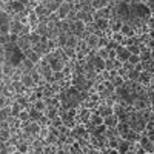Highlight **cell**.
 I'll return each mask as SVG.
<instances>
[{
  "mask_svg": "<svg viewBox=\"0 0 154 154\" xmlns=\"http://www.w3.org/2000/svg\"><path fill=\"white\" fill-rule=\"evenodd\" d=\"M145 28L146 31H154V14H151V17L145 22Z\"/></svg>",
  "mask_w": 154,
  "mask_h": 154,
  "instance_id": "30",
  "label": "cell"
},
{
  "mask_svg": "<svg viewBox=\"0 0 154 154\" xmlns=\"http://www.w3.org/2000/svg\"><path fill=\"white\" fill-rule=\"evenodd\" d=\"M51 125L56 126V128H60V126L63 125V117H62L60 114H59V116H56V117H54L53 120H51Z\"/></svg>",
  "mask_w": 154,
  "mask_h": 154,
  "instance_id": "28",
  "label": "cell"
},
{
  "mask_svg": "<svg viewBox=\"0 0 154 154\" xmlns=\"http://www.w3.org/2000/svg\"><path fill=\"white\" fill-rule=\"evenodd\" d=\"M116 128H117V131H119V134H120V136L126 134L128 131L131 130V126H130V123H128V122H119Z\"/></svg>",
  "mask_w": 154,
  "mask_h": 154,
  "instance_id": "15",
  "label": "cell"
},
{
  "mask_svg": "<svg viewBox=\"0 0 154 154\" xmlns=\"http://www.w3.org/2000/svg\"><path fill=\"white\" fill-rule=\"evenodd\" d=\"M6 148H8V142H3V140H0V151L3 154H6Z\"/></svg>",
  "mask_w": 154,
  "mask_h": 154,
  "instance_id": "38",
  "label": "cell"
},
{
  "mask_svg": "<svg viewBox=\"0 0 154 154\" xmlns=\"http://www.w3.org/2000/svg\"><path fill=\"white\" fill-rule=\"evenodd\" d=\"M99 38H100V34L93 32V34H88V35L85 37V42H86V45H88L89 48H91V49H97Z\"/></svg>",
  "mask_w": 154,
  "mask_h": 154,
  "instance_id": "3",
  "label": "cell"
},
{
  "mask_svg": "<svg viewBox=\"0 0 154 154\" xmlns=\"http://www.w3.org/2000/svg\"><path fill=\"white\" fill-rule=\"evenodd\" d=\"M96 53H97L99 57H102L103 60L109 59V56H108V48H99V49H96Z\"/></svg>",
  "mask_w": 154,
  "mask_h": 154,
  "instance_id": "27",
  "label": "cell"
},
{
  "mask_svg": "<svg viewBox=\"0 0 154 154\" xmlns=\"http://www.w3.org/2000/svg\"><path fill=\"white\" fill-rule=\"evenodd\" d=\"M139 77H140V72H137L136 69L130 71L128 72V77H126V80H131V82H137L139 80Z\"/></svg>",
  "mask_w": 154,
  "mask_h": 154,
  "instance_id": "26",
  "label": "cell"
},
{
  "mask_svg": "<svg viewBox=\"0 0 154 154\" xmlns=\"http://www.w3.org/2000/svg\"><path fill=\"white\" fill-rule=\"evenodd\" d=\"M19 68L23 71V72H31L34 68H35V63H32L28 57H25L22 62H20V65H19Z\"/></svg>",
  "mask_w": 154,
  "mask_h": 154,
  "instance_id": "4",
  "label": "cell"
},
{
  "mask_svg": "<svg viewBox=\"0 0 154 154\" xmlns=\"http://www.w3.org/2000/svg\"><path fill=\"white\" fill-rule=\"evenodd\" d=\"M117 59H120L122 62H126L130 59V51H128L126 46H123V45L117 46Z\"/></svg>",
  "mask_w": 154,
  "mask_h": 154,
  "instance_id": "6",
  "label": "cell"
},
{
  "mask_svg": "<svg viewBox=\"0 0 154 154\" xmlns=\"http://www.w3.org/2000/svg\"><path fill=\"white\" fill-rule=\"evenodd\" d=\"M105 69L106 71H116V66H114V59H106L105 60Z\"/></svg>",
  "mask_w": 154,
  "mask_h": 154,
  "instance_id": "29",
  "label": "cell"
},
{
  "mask_svg": "<svg viewBox=\"0 0 154 154\" xmlns=\"http://www.w3.org/2000/svg\"><path fill=\"white\" fill-rule=\"evenodd\" d=\"M134 69H136L137 72H143V71H145V68H143V63H142V62L136 63V65H134Z\"/></svg>",
  "mask_w": 154,
  "mask_h": 154,
  "instance_id": "36",
  "label": "cell"
},
{
  "mask_svg": "<svg viewBox=\"0 0 154 154\" xmlns=\"http://www.w3.org/2000/svg\"><path fill=\"white\" fill-rule=\"evenodd\" d=\"M109 3H111V0H94V2H93V8L97 11V9L109 6Z\"/></svg>",
  "mask_w": 154,
  "mask_h": 154,
  "instance_id": "17",
  "label": "cell"
},
{
  "mask_svg": "<svg viewBox=\"0 0 154 154\" xmlns=\"http://www.w3.org/2000/svg\"><path fill=\"white\" fill-rule=\"evenodd\" d=\"M32 49L35 51L37 54H40L42 57H45L46 54H49V51H48L46 45H45V43H42V42H40V43H37V45H34V46H32Z\"/></svg>",
  "mask_w": 154,
  "mask_h": 154,
  "instance_id": "14",
  "label": "cell"
},
{
  "mask_svg": "<svg viewBox=\"0 0 154 154\" xmlns=\"http://www.w3.org/2000/svg\"><path fill=\"white\" fill-rule=\"evenodd\" d=\"M149 59H151V49L148 46H143L142 53H140V60L145 62V60H149Z\"/></svg>",
  "mask_w": 154,
  "mask_h": 154,
  "instance_id": "22",
  "label": "cell"
},
{
  "mask_svg": "<svg viewBox=\"0 0 154 154\" xmlns=\"http://www.w3.org/2000/svg\"><path fill=\"white\" fill-rule=\"evenodd\" d=\"M130 145H131L130 140L122 139L120 140V145H119V154H128V151H130Z\"/></svg>",
  "mask_w": 154,
  "mask_h": 154,
  "instance_id": "16",
  "label": "cell"
},
{
  "mask_svg": "<svg viewBox=\"0 0 154 154\" xmlns=\"http://www.w3.org/2000/svg\"><path fill=\"white\" fill-rule=\"evenodd\" d=\"M93 65H94L96 72H102V71L105 69V60L102 59V57H99L97 53H96V56L93 57Z\"/></svg>",
  "mask_w": 154,
  "mask_h": 154,
  "instance_id": "5",
  "label": "cell"
},
{
  "mask_svg": "<svg viewBox=\"0 0 154 154\" xmlns=\"http://www.w3.org/2000/svg\"><path fill=\"white\" fill-rule=\"evenodd\" d=\"M26 57H28V59H29V60H31L32 63H35V65H38V63L42 62V59H43V57H42L40 54H37L34 49L31 51V53H28V54H26Z\"/></svg>",
  "mask_w": 154,
  "mask_h": 154,
  "instance_id": "18",
  "label": "cell"
},
{
  "mask_svg": "<svg viewBox=\"0 0 154 154\" xmlns=\"http://www.w3.org/2000/svg\"><path fill=\"white\" fill-rule=\"evenodd\" d=\"M17 148H19V154H29V149H31V143L26 142V140H20L17 143Z\"/></svg>",
  "mask_w": 154,
  "mask_h": 154,
  "instance_id": "10",
  "label": "cell"
},
{
  "mask_svg": "<svg viewBox=\"0 0 154 154\" xmlns=\"http://www.w3.org/2000/svg\"><path fill=\"white\" fill-rule=\"evenodd\" d=\"M65 77H66V75L63 74V71H54V79H56V82H62Z\"/></svg>",
  "mask_w": 154,
  "mask_h": 154,
  "instance_id": "33",
  "label": "cell"
},
{
  "mask_svg": "<svg viewBox=\"0 0 154 154\" xmlns=\"http://www.w3.org/2000/svg\"><path fill=\"white\" fill-rule=\"evenodd\" d=\"M91 2H94V0H91Z\"/></svg>",
  "mask_w": 154,
  "mask_h": 154,
  "instance_id": "43",
  "label": "cell"
},
{
  "mask_svg": "<svg viewBox=\"0 0 154 154\" xmlns=\"http://www.w3.org/2000/svg\"><path fill=\"white\" fill-rule=\"evenodd\" d=\"M120 32L125 35V37H134L137 32H136V29L131 26L130 23H123V26H122V29H120Z\"/></svg>",
  "mask_w": 154,
  "mask_h": 154,
  "instance_id": "9",
  "label": "cell"
},
{
  "mask_svg": "<svg viewBox=\"0 0 154 154\" xmlns=\"http://www.w3.org/2000/svg\"><path fill=\"white\" fill-rule=\"evenodd\" d=\"M29 112H31V120H34V122H38V120L43 117V112L37 111V109H34V108H31Z\"/></svg>",
  "mask_w": 154,
  "mask_h": 154,
  "instance_id": "25",
  "label": "cell"
},
{
  "mask_svg": "<svg viewBox=\"0 0 154 154\" xmlns=\"http://www.w3.org/2000/svg\"><path fill=\"white\" fill-rule=\"evenodd\" d=\"M123 20L120 19H111V25H109V31L111 32H120L122 26H123Z\"/></svg>",
  "mask_w": 154,
  "mask_h": 154,
  "instance_id": "7",
  "label": "cell"
},
{
  "mask_svg": "<svg viewBox=\"0 0 154 154\" xmlns=\"http://www.w3.org/2000/svg\"><path fill=\"white\" fill-rule=\"evenodd\" d=\"M123 68H125L128 72H130V71H133V69H134V65H133L131 62H128V60H126V62H123Z\"/></svg>",
  "mask_w": 154,
  "mask_h": 154,
  "instance_id": "35",
  "label": "cell"
},
{
  "mask_svg": "<svg viewBox=\"0 0 154 154\" xmlns=\"http://www.w3.org/2000/svg\"><path fill=\"white\" fill-rule=\"evenodd\" d=\"M29 40H31V43H32V46L34 45H37V43H40L42 42V35L38 34V32H35V31H31L29 34Z\"/></svg>",
  "mask_w": 154,
  "mask_h": 154,
  "instance_id": "21",
  "label": "cell"
},
{
  "mask_svg": "<svg viewBox=\"0 0 154 154\" xmlns=\"http://www.w3.org/2000/svg\"><path fill=\"white\" fill-rule=\"evenodd\" d=\"M56 40H57L59 48H65V46H66V40H68V34H65V32H60V34L56 37Z\"/></svg>",
  "mask_w": 154,
  "mask_h": 154,
  "instance_id": "19",
  "label": "cell"
},
{
  "mask_svg": "<svg viewBox=\"0 0 154 154\" xmlns=\"http://www.w3.org/2000/svg\"><path fill=\"white\" fill-rule=\"evenodd\" d=\"M96 112H99L100 116H103V117L114 114V112H112V106H111V105H108V103H105V102H100V103L97 105Z\"/></svg>",
  "mask_w": 154,
  "mask_h": 154,
  "instance_id": "2",
  "label": "cell"
},
{
  "mask_svg": "<svg viewBox=\"0 0 154 154\" xmlns=\"http://www.w3.org/2000/svg\"><path fill=\"white\" fill-rule=\"evenodd\" d=\"M151 59H152V60H154V48H152V49H151Z\"/></svg>",
  "mask_w": 154,
  "mask_h": 154,
  "instance_id": "41",
  "label": "cell"
},
{
  "mask_svg": "<svg viewBox=\"0 0 154 154\" xmlns=\"http://www.w3.org/2000/svg\"><path fill=\"white\" fill-rule=\"evenodd\" d=\"M126 48H128V51H130V54H137V56H140V53H142V46L137 45V43H133V45L126 46Z\"/></svg>",
  "mask_w": 154,
  "mask_h": 154,
  "instance_id": "23",
  "label": "cell"
},
{
  "mask_svg": "<svg viewBox=\"0 0 154 154\" xmlns=\"http://www.w3.org/2000/svg\"><path fill=\"white\" fill-rule=\"evenodd\" d=\"M146 136H148V139L151 140V142L154 143V130H152V131H149V133H146Z\"/></svg>",
  "mask_w": 154,
  "mask_h": 154,
  "instance_id": "40",
  "label": "cell"
},
{
  "mask_svg": "<svg viewBox=\"0 0 154 154\" xmlns=\"http://www.w3.org/2000/svg\"><path fill=\"white\" fill-rule=\"evenodd\" d=\"M114 66H116V71L120 69V68L123 66V62H122L120 59H114Z\"/></svg>",
  "mask_w": 154,
  "mask_h": 154,
  "instance_id": "37",
  "label": "cell"
},
{
  "mask_svg": "<svg viewBox=\"0 0 154 154\" xmlns=\"http://www.w3.org/2000/svg\"><path fill=\"white\" fill-rule=\"evenodd\" d=\"M46 106H48V103H46L45 99H37V100L32 102V108L37 109V111H40V112H45Z\"/></svg>",
  "mask_w": 154,
  "mask_h": 154,
  "instance_id": "11",
  "label": "cell"
},
{
  "mask_svg": "<svg viewBox=\"0 0 154 154\" xmlns=\"http://www.w3.org/2000/svg\"><path fill=\"white\" fill-rule=\"evenodd\" d=\"M89 123H91L93 126H100V125H103V123H105V117L94 111L93 116H91V120H89Z\"/></svg>",
  "mask_w": 154,
  "mask_h": 154,
  "instance_id": "8",
  "label": "cell"
},
{
  "mask_svg": "<svg viewBox=\"0 0 154 154\" xmlns=\"http://www.w3.org/2000/svg\"><path fill=\"white\" fill-rule=\"evenodd\" d=\"M80 42V37L75 35V34H68V40H66V46L69 48H77Z\"/></svg>",
  "mask_w": 154,
  "mask_h": 154,
  "instance_id": "12",
  "label": "cell"
},
{
  "mask_svg": "<svg viewBox=\"0 0 154 154\" xmlns=\"http://www.w3.org/2000/svg\"><path fill=\"white\" fill-rule=\"evenodd\" d=\"M9 35H11V32H8V34H0V45L9 43Z\"/></svg>",
  "mask_w": 154,
  "mask_h": 154,
  "instance_id": "32",
  "label": "cell"
},
{
  "mask_svg": "<svg viewBox=\"0 0 154 154\" xmlns=\"http://www.w3.org/2000/svg\"><path fill=\"white\" fill-rule=\"evenodd\" d=\"M46 48H48V51L49 53H54V51L59 48V45H57V40L56 38H51V37H48V40H46Z\"/></svg>",
  "mask_w": 154,
  "mask_h": 154,
  "instance_id": "20",
  "label": "cell"
},
{
  "mask_svg": "<svg viewBox=\"0 0 154 154\" xmlns=\"http://www.w3.org/2000/svg\"><path fill=\"white\" fill-rule=\"evenodd\" d=\"M109 59H117V49H108Z\"/></svg>",
  "mask_w": 154,
  "mask_h": 154,
  "instance_id": "39",
  "label": "cell"
},
{
  "mask_svg": "<svg viewBox=\"0 0 154 154\" xmlns=\"http://www.w3.org/2000/svg\"><path fill=\"white\" fill-rule=\"evenodd\" d=\"M48 0H38V3H46Z\"/></svg>",
  "mask_w": 154,
  "mask_h": 154,
  "instance_id": "42",
  "label": "cell"
},
{
  "mask_svg": "<svg viewBox=\"0 0 154 154\" xmlns=\"http://www.w3.org/2000/svg\"><path fill=\"white\" fill-rule=\"evenodd\" d=\"M128 62H131L133 65H136V63L142 62V60H140V56H137V54H130V59H128Z\"/></svg>",
  "mask_w": 154,
  "mask_h": 154,
  "instance_id": "34",
  "label": "cell"
},
{
  "mask_svg": "<svg viewBox=\"0 0 154 154\" xmlns=\"http://www.w3.org/2000/svg\"><path fill=\"white\" fill-rule=\"evenodd\" d=\"M11 137H12V133H11L9 128H8V130H0V140H3V142H8Z\"/></svg>",
  "mask_w": 154,
  "mask_h": 154,
  "instance_id": "24",
  "label": "cell"
},
{
  "mask_svg": "<svg viewBox=\"0 0 154 154\" xmlns=\"http://www.w3.org/2000/svg\"><path fill=\"white\" fill-rule=\"evenodd\" d=\"M51 131H49V125H45V126H42V130H40V133H38V137L40 139H46V136L49 134Z\"/></svg>",
  "mask_w": 154,
  "mask_h": 154,
  "instance_id": "31",
  "label": "cell"
},
{
  "mask_svg": "<svg viewBox=\"0 0 154 154\" xmlns=\"http://www.w3.org/2000/svg\"><path fill=\"white\" fill-rule=\"evenodd\" d=\"M117 123H119V116L111 114V116H106V117H105V125H106L108 128L117 126Z\"/></svg>",
  "mask_w": 154,
  "mask_h": 154,
  "instance_id": "13",
  "label": "cell"
},
{
  "mask_svg": "<svg viewBox=\"0 0 154 154\" xmlns=\"http://www.w3.org/2000/svg\"><path fill=\"white\" fill-rule=\"evenodd\" d=\"M96 26L100 32V35H103L106 31H109V25H111V20L109 19H96Z\"/></svg>",
  "mask_w": 154,
  "mask_h": 154,
  "instance_id": "1",
  "label": "cell"
}]
</instances>
